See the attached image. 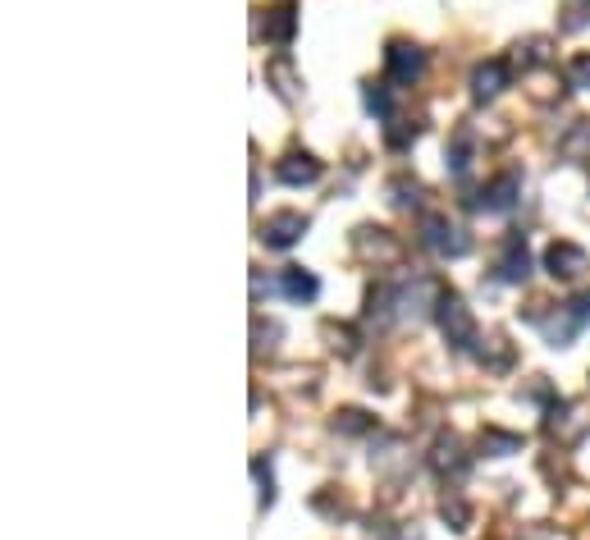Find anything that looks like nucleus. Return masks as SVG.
Wrapping results in <instances>:
<instances>
[{
  "label": "nucleus",
  "mask_w": 590,
  "mask_h": 540,
  "mask_svg": "<svg viewBox=\"0 0 590 540\" xmlns=\"http://www.w3.org/2000/svg\"><path fill=\"white\" fill-rule=\"evenodd\" d=\"M421 248H430L440 261H458L472 252V234L462 225H453L449 216H426L421 220Z\"/></svg>",
  "instance_id": "nucleus-1"
},
{
  "label": "nucleus",
  "mask_w": 590,
  "mask_h": 540,
  "mask_svg": "<svg viewBox=\"0 0 590 540\" xmlns=\"http://www.w3.org/2000/svg\"><path fill=\"white\" fill-rule=\"evenodd\" d=\"M435 321H440L444 339H449L458 353H472L476 321H472V312H467V303H462L458 293H440V298H435Z\"/></svg>",
  "instance_id": "nucleus-2"
},
{
  "label": "nucleus",
  "mask_w": 590,
  "mask_h": 540,
  "mask_svg": "<svg viewBox=\"0 0 590 540\" xmlns=\"http://www.w3.org/2000/svg\"><path fill=\"white\" fill-rule=\"evenodd\" d=\"M307 225H312V220L302 216V211H275V216H266L257 225V238L266 243L270 252H289L293 243L307 234Z\"/></svg>",
  "instance_id": "nucleus-3"
},
{
  "label": "nucleus",
  "mask_w": 590,
  "mask_h": 540,
  "mask_svg": "<svg viewBox=\"0 0 590 540\" xmlns=\"http://www.w3.org/2000/svg\"><path fill=\"white\" fill-rule=\"evenodd\" d=\"M385 74H389V83H398V87H412L421 74H426V51H421L417 42H389V51H385Z\"/></svg>",
  "instance_id": "nucleus-4"
},
{
  "label": "nucleus",
  "mask_w": 590,
  "mask_h": 540,
  "mask_svg": "<svg viewBox=\"0 0 590 540\" xmlns=\"http://www.w3.org/2000/svg\"><path fill=\"white\" fill-rule=\"evenodd\" d=\"M517 193H522V179H517L513 170H504V174H494L490 184L476 193V211H485V216H504V211H513V202H517Z\"/></svg>",
  "instance_id": "nucleus-5"
},
{
  "label": "nucleus",
  "mask_w": 590,
  "mask_h": 540,
  "mask_svg": "<svg viewBox=\"0 0 590 540\" xmlns=\"http://www.w3.org/2000/svg\"><path fill=\"white\" fill-rule=\"evenodd\" d=\"M545 270L554 275V280H581V275L590 270V257H586V248H577V243H568V238H558V243L545 248Z\"/></svg>",
  "instance_id": "nucleus-6"
},
{
  "label": "nucleus",
  "mask_w": 590,
  "mask_h": 540,
  "mask_svg": "<svg viewBox=\"0 0 590 540\" xmlns=\"http://www.w3.org/2000/svg\"><path fill=\"white\" fill-rule=\"evenodd\" d=\"M494 275L504 284H526L531 275V252H526V234H508L499 243V261H494Z\"/></svg>",
  "instance_id": "nucleus-7"
},
{
  "label": "nucleus",
  "mask_w": 590,
  "mask_h": 540,
  "mask_svg": "<svg viewBox=\"0 0 590 540\" xmlns=\"http://www.w3.org/2000/svg\"><path fill=\"white\" fill-rule=\"evenodd\" d=\"M508 78H513L508 60H485V65L472 69V97L476 101H494L508 87Z\"/></svg>",
  "instance_id": "nucleus-8"
},
{
  "label": "nucleus",
  "mask_w": 590,
  "mask_h": 540,
  "mask_svg": "<svg viewBox=\"0 0 590 540\" xmlns=\"http://www.w3.org/2000/svg\"><path fill=\"white\" fill-rule=\"evenodd\" d=\"M275 174H279V184L307 188V184H316V179H321V161H316L312 152H289L284 161L275 165Z\"/></svg>",
  "instance_id": "nucleus-9"
},
{
  "label": "nucleus",
  "mask_w": 590,
  "mask_h": 540,
  "mask_svg": "<svg viewBox=\"0 0 590 540\" xmlns=\"http://www.w3.org/2000/svg\"><path fill=\"white\" fill-rule=\"evenodd\" d=\"M261 37H266L270 46H289L293 37H298V10H293V5H275V10H266V19H261Z\"/></svg>",
  "instance_id": "nucleus-10"
},
{
  "label": "nucleus",
  "mask_w": 590,
  "mask_h": 540,
  "mask_svg": "<svg viewBox=\"0 0 590 540\" xmlns=\"http://www.w3.org/2000/svg\"><path fill=\"white\" fill-rule=\"evenodd\" d=\"M279 293H284L289 303H312L316 293H321V284H316L312 270L289 266V270H279Z\"/></svg>",
  "instance_id": "nucleus-11"
},
{
  "label": "nucleus",
  "mask_w": 590,
  "mask_h": 540,
  "mask_svg": "<svg viewBox=\"0 0 590 540\" xmlns=\"http://www.w3.org/2000/svg\"><path fill=\"white\" fill-rule=\"evenodd\" d=\"M430 467H435L440 476H462V472H467L462 444L453 440V435H440V440H435V454H430Z\"/></svg>",
  "instance_id": "nucleus-12"
},
{
  "label": "nucleus",
  "mask_w": 590,
  "mask_h": 540,
  "mask_svg": "<svg viewBox=\"0 0 590 540\" xmlns=\"http://www.w3.org/2000/svg\"><path fill=\"white\" fill-rule=\"evenodd\" d=\"M472 152H476V133L462 124V129L449 138V152H444V156H449V174H453V179H462V174L472 170Z\"/></svg>",
  "instance_id": "nucleus-13"
},
{
  "label": "nucleus",
  "mask_w": 590,
  "mask_h": 540,
  "mask_svg": "<svg viewBox=\"0 0 590 540\" xmlns=\"http://www.w3.org/2000/svg\"><path fill=\"white\" fill-rule=\"evenodd\" d=\"M353 248L362 252V257H371V252H380V257H389V261L398 257V243H394V238L385 234V229H357Z\"/></svg>",
  "instance_id": "nucleus-14"
},
{
  "label": "nucleus",
  "mask_w": 590,
  "mask_h": 540,
  "mask_svg": "<svg viewBox=\"0 0 590 540\" xmlns=\"http://www.w3.org/2000/svg\"><path fill=\"white\" fill-rule=\"evenodd\" d=\"M517 449H522V435L494 431V426H485V431H481V454H490V458H504V454H517Z\"/></svg>",
  "instance_id": "nucleus-15"
},
{
  "label": "nucleus",
  "mask_w": 590,
  "mask_h": 540,
  "mask_svg": "<svg viewBox=\"0 0 590 540\" xmlns=\"http://www.w3.org/2000/svg\"><path fill=\"white\" fill-rule=\"evenodd\" d=\"M266 78H270V83H279V97H284V101H298V78H293V65H289V60H275V65H270L266 69Z\"/></svg>",
  "instance_id": "nucleus-16"
},
{
  "label": "nucleus",
  "mask_w": 590,
  "mask_h": 540,
  "mask_svg": "<svg viewBox=\"0 0 590 540\" xmlns=\"http://www.w3.org/2000/svg\"><path fill=\"white\" fill-rule=\"evenodd\" d=\"M485 344H490V348H481V353H476V357H481V362H485V367H490V371H504L508 362H513V353H508L504 335H490V339H485Z\"/></svg>",
  "instance_id": "nucleus-17"
},
{
  "label": "nucleus",
  "mask_w": 590,
  "mask_h": 540,
  "mask_svg": "<svg viewBox=\"0 0 590 540\" xmlns=\"http://www.w3.org/2000/svg\"><path fill=\"white\" fill-rule=\"evenodd\" d=\"M590 152V119H581L577 129L563 138V156H572V161H581V156Z\"/></svg>",
  "instance_id": "nucleus-18"
},
{
  "label": "nucleus",
  "mask_w": 590,
  "mask_h": 540,
  "mask_svg": "<svg viewBox=\"0 0 590 540\" xmlns=\"http://www.w3.org/2000/svg\"><path fill=\"white\" fill-rule=\"evenodd\" d=\"M389 193H394V206H398V211H417V206H421V184L394 179V184H389Z\"/></svg>",
  "instance_id": "nucleus-19"
},
{
  "label": "nucleus",
  "mask_w": 590,
  "mask_h": 540,
  "mask_svg": "<svg viewBox=\"0 0 590 540\" xmlns=\"http://www.w3.org/2000/svg\"><path fill=\"white\" fill-rule=\"evenodd\" d=\"M334 431H344V435H366V431H371V417H366V412H357V408H344L339 417H334Z\"/></svg>",
  "instance_id": "nucleus-20"
},
{
  "label": "nucleus",
  "mask_w": 590,
  "mask_h": 540,
  "mask_svg": "<svg viewBox=\"0 0 590 540\" xmlns=\"http://www.w3.org/2000/svg\"><path fill=\"white\" fill-rule=\"evenodd\" d=\"M252 476L261 481V508L275 504V481H270V463L266 458H252Z\"/></svg>",
  "instance_id": "nucleus-21"
},
{
  "label": "nucleus",
  "mask_w": 590,
  "mask_h": 540,
  "mask_svg": "<svg viewBox=\"0 0 590 540\" xmlns=\"http://www.w3.org/2000/svg\"><path fill=\"white\" fill-rule=\"evenodd\" d=\"M568 87H590V51L568 60Z\"/></svg>",
  "instance_id": "nucleus-22"
},
{
  "label": "nucleus",
  "mask_w": 590,
  "mask_h": 540,
  "mask_svg": "<svg viewBox=\"0 0 590 540\" xmlns=\"http://www.w3.org/2000/svg\"><path fill=\"white\" fill-rule=\"evenodd\" d=\"M440 513H444V522H453V531H467V504H462L458 495H449V499H444V508H440Z\"/></svg>",
  "instance_id": "nucleus-23"
},
{
  "label": "nucleus",
  "mask_w": 590,
  "mask_h": 540,
  "mask_svg": "<svg viewBox=\"0 0 590 540\" xmlns=\"http://www.w3.org/2000/svg\"><path fill=\"white\" fill-rule=\"evenodd\" d=\"M366 110H371V115H380V119H389V87H366Z\"/></svg>",
  "instance_id": "nucleus-24"
},
{
  "label": "nucleus",
  "mask_w": 590,
  "mask_h": 540,
  "mask_svg": "<svg viewBox=\"0 0 590 540\" xmlns=\"http://www.w3.org/2000/svg\"><path fill=\"white\" fill-rule=\"evenodd\" d=\"M568 307H572V312H577V321H581V325H590V293H581V298H572Z\"/></svg>",
  "instance_id": "nucleus-25"
}]
</instances>
